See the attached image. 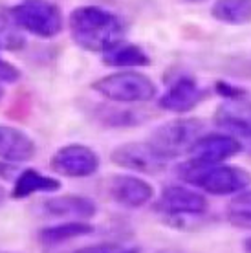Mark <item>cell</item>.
<instances>
[{"instance_id": "6da1fadb", "label": "cell", "mask_w": 251, "mask_h": 253, "mask_svg": "<svg viewBox=\"0 0 251 253\" xmlns=\"http://www.w3.org/2000/svg\"><path fill=\"white\" fill-rule=\"evenodd\" d=\"M68 30L79 48L107 53L123 42L125 24L116 13L99 6H79L70 13Z\"/></svg>"}, {"instance_id": "7a4b0ae2", "label": "cell", "mask_w": 251, "mask_h": 253, "mask_svg": "<svg viewBox=\"0 0 251 253\" xmlns=\"http://www.w3.org/2000/svg\"><path fill=\"white\" fill-rule=\"evenodd\" d=\"M176 176L187 185L214 196L237 195L251 187V172L239 165L187 160L176 167Z\"/></svg>"}, {"instance_id": "3957f363", "label": "cell", "mask_w": 251, "mask_h": 253, "mask_svg": "<svg viewBox=\"0 0 251 253\" xmlns=\"http://www.w3.org/2000/svg\"><path fill=\"white\" fill-rule=\"evenodd\" d=\"M92 90L107 97L108 101L132 105V103H147L158 94L156 83L147 74L136 70L114 72L105 77H99L92 83Z\"/></svg>"}, {"instance_id": "277c9868", "label": "cell", "mask_w": 251, "mask_h": 253, "mask_svg": "<svg viewBox=\"0 0 251 253\" xmlns=\"http://www.w3.org/2000/svg\"><path fill=\"white\" fill-rule=\"evenodd\" d=\"M13 24L35 37L51 39L64 28L61 7L50 0H24L7 11Z\"/></svg>"}, {"instance_id": "5b68a950", "label": "cell", "mask_w": 251, "mask_h": 253, "mask_svg": "<svg viewBox=\"0 0 251 253\" xmlns=\"http://www.w3.org/2000/svg\"><path fill=\"white\" fill-rule=\"evenodd\" d=\"M209 204L200 191L185 185H169L162 191V196L156 204L160 216L172 228H189V218L206 215Z\"/></svg>"}, {"instance_id": "8992f818", "label": "cell", "mask_w": 251, "mask_h": 253, "mask_svg": "<svg viewBox=\"0 0 251 253\" xmlns=\"http://www.w3.org/2000/svg\"><path fill=\"white\" fill-rule=\"evenodd\" d=\"M206 132L208 125L200 118H176L158 126L152 132L151 141L169 158H174L182 152H189L196 139L202 138Z\"/></svg>"}, {"instance_id": "52a82bcc", "label": "cell", "mask_w": 251, "mask_h": 253, "mask_svg": "<svg viewBox=\"0 0 251 253\" xmlns=\"http://www.w3.org/2000/svg\"><path fill=\"white\" fill-rule=\"evenodd\" d=\"M169 156L152 141H128L110 152V162L121 169L141 174H158L167 169Z\"/></svg>"}, {"instance_id": "ba28073f", "label": "cell", "mask_w": 251, "mask_h": 253, "mask_svg": "<svg viewBox=\"0 0 251 253\" xmlns=\"http://www.w3.org/2000/svg\"><path fill=\"white\" fill-rule=\"evenodd\" d=\"M99 156L94 149L79 143L64 145L51 158V171L66 178H86L99 169Z\"/></svg>"}, {"instance_id": "9c48e42d", "label": "cell", "mask_w": 251, "mask_h": 253, "mask_svg": "<svg viewBox=\"0 0 251 253\" xmlns=\"http://www.w3.org/2000/svg\"><path fill=\"white\" fill-rule=\"evenodd\" d=\"M107 193L123 208H143L154 198V187L147 180L134 174H112L107 180Z\"/></svg>"}, {"instance_id": "30bf717a", "label": "cell", "mask_w": 251, "mask_h": 253, "mask_svg": "<svg viewBox=\"0 0 251 253\" xmlns=\"http://www.w3.org/2000/svg\"><path fill=\"white\" fill-rule=\"evenodd\" d=\"M242 151L239 138L226 132H206L189 149V160L204 164H224Z\"/></svg>"}, {"instance_id": "8fae6325", "label": "cell", "mask_w": 251, "mask_h": 253, "mask_svg": "<svg viewBox=\"0 0 251 253\" xmlns=\"http://www.w3.org/2000/svg\"><path fill=\"white\" fill-rule=\"evenodd\" d=\"M206 97H208V90L202 88L196 79L182 76L170 83L169 88L158 99V105L167 112L185 114L198 107Z\"/></svg>"}, {"instance_id": "7c38bea8", "label": "cell", "mask_w": 251, "mask_h": 253, "mask_svg": "<svg viewBox=\"0 0 251 253\" xmlns=\"http://www.w3.org/2000/svg\"><path fill=\"white\" fill-rule=\"evenodd\" d=\"M214 125L235 138L251 139V101L244 97L224 99L213 116Z\"/></svg>"}, {"instance_id": "4fadbf2b", "label": "cell", "mask_w": 251, "mask_h": 253, "mask_svg": "<svg viewBox=\"0 0 251 253\" xmlns=\"http://www.w3.org/2000/svg\"><path fill=\"white\" fill-rule=\"evenodd\" d=\"M39 211L44 216H55V218H74V220H88L95 216L97 206L88 196L81 195H63L46 198L39 204Z\"/></svg>"}, {"instance_id": "5bb4252c", "label": "cell", "mask_w": 251, "mask_h": 253, "mask_svg": "<svg viewBox=\"0 0 251 253\" xmlns=\"http://www.w3.org/2000/svg\"><path fill=\"white\" fill-rule=\"evenodd\" d=\"M37 147L32 136L17 126L0 123V158L11 164L30 162L35 156Z\"/></svg>"}, {"instance_id": "9a60e30c", "label": "cell", "mask_w": 251, "mask_h": 253, "mask_svg": "<svg viewBox=\"0 0 251 253\" xmlns=\"http://www.w3.org/2000/svg\"><path fill=\"white\" fill-rule=\"evenodd\" d=\"M61 189V180L53 176H46L37 169H24L20 171L17 180L13 182L11 196L15 200H24L28 196L37 193H55Z\"/></svg>"}, {"instance_id": "2e32d148", "label": "cell", "mask_w": 251, "mask_h": 253, "mask_svg": "<svg viewBox=\"0 0 251 253\" xmlns=\"http://www.w3.org/2000/svg\"><path fill=\"white\" fill-rule=\"evenodd\" d=\"M94 231L95 228L92 224H88L86 220H68L63 222V224L42 228L39 231L37 239L42 246H59V244H64V242L88 237Z\"/></svg>"}, {"instance_id": "e0dca14e", "label": "cell", "mask_w": 251, "mask_h": 253, "mask_svg": "<svg viewBox=\"0 0 251 253\" xmlns=\"http://www.w3.org/2000/svg\"><path fill=\"white\" fill-rule=\"evenodd\" d=\"M95 121L108 128H128V126L141 125L151 118L147 110L141 108H120L99 105L94 110Z\"/></svg>"}, {"instance_id": "ac0fdd59", "label": "cell", "mask_w": 251, "mask_h": 253, "mask_svg": "<svg viewBox=\"0 0 251 253\" xmlns=\"http://www.w3.org/2000/svg\"><path fill=\"white\" fill-rule=\"evenodd\" d=\"M103 63L110 68H145L151 64V57L141 46L121 42L103 53Z\"/></svg>"}, {"instance_id": "d6986e66", "label": "cell", "mask_w": 251, "mask_h": 253, "mask_svg": "<svg viewBox=\"0 0 251 253\" xmlns=\"http://www.w3.org/2000/svg\"><path fill=\"white\" fill-rule=\"evenodd\" d=\"M211 17L222 24L244 26L251 22V0H214Z\"/></svg>"}, {"instance_id": "ffe728a7", "label": "cell", "mask_w": 251, "mask_h": 253, "mask_svg": "<svg viewBox=\"0 0 251 253\" xmlns=\"http://www.w3.org/2000/svg\"><path fill=\"white\" fill-rule=\"evenodd\" d=\"M227 222L239 229H251V187L233 195L226 206Z\"/></svg>"}, {"instance_id": "44dd1931", "label": "cell", "mask_w": 251, "mask_h": 253, "mask_svg": "<svg viewBox=\"0 0 251 253\" xmlns=\"http://www.w3.org/2000/svg\"><path fill=\"white\" fill-rule=\"evenodd\" d=\"M15 24H9L6 19L0 17V48H6V50L17 51L20 48H24L26 41L24 37L20 35Z\"/></svg>"}, {"instance_id": "7402d4cb", "label": "cell", "mask_w": 251, "mask_h": 253, "mask_svg": "<svg viewBox=\"0 0 251 253\" xmlns=\"http://www.w3.org/2000/svg\"><path fill=\"white\" fill-rule=\"evenodd\" d=\"M72 253H139L136 248H125L121 244H95V246L79 248Z\"/></svg>"}, {"instance_id": "603a6c76", "label": "cell", "mask_w": 251, "mask_h": 253, "mask_svg": "<svg viewBox=\"0 0 251 253\" xmlns=\"http://www.w3.org/2000/svg\"><path fill=\"white\" fill-rule=\"evenodd\" d=\"M20 79V70L11 64L9 61L0 57V83H7V84H11V83H17Z\"/></svg>"}, {"instance_id": "cb8c5ba5", "label": "cell", "mask_w": 251, "mask_h": 253, "mask_svg": "<svg viewBox=\"0 0 251 253\" xmlns=\"http://www.w3.org/2000/svg\"><path fill=\"white\" fill-rule=\"evenodd\" d=\"M214 90H216V94L220 97H224V99H235V97H244L246 92L239 86H233L229 83L226 81H216L214 83Z\"/></svg>"}, {"instance_id": "d4e9b609", "label": "cell", "mask_w": 251, "mask_h": 253, "mask_svg": "<svg viewBox=\"0 0 251 253\" xmlns=\"http://www.w3.org/2000/svg\"><path fill=\"white\" fill-rule=\"evenodd\" d=\"M20 174V171L15 167V164H11V162H0V178L2 180H6V182H15L17 180V176Z\"/></svg>"}, {"instance_id": "484cf974", "label": "cell", "mask_w": 251, "mask_h": 253, "mask_svg": "<svg viewBox=\"0 0 251 253\" xmlns=\"http://www.w3.org/2000/svg\"><path fill=\"white\" fill-rule=\"evenodd\" d=\"M242 248H244V253H251V237L242 242Z\"/></svg>"}, {"instance_id": "4316f807", "label": "cell", "mask_w": 251, "mask_h": 253, "mask_svg": "<svg viewBox=\"0 0 251 253\" xmlns=\"http://www.w3.org/2000/svg\"><path fill=\"white\" fill-rule=\"evenodd\" d=\"M6 189H4V185L0 184V206H2V204L6 202Z\"/></svg>"}, {"instance_id": "83f0119b", "label": "cell", "mask_w": 251, "mask_h": 253, "mask_svg": "<svg viewBox=\"0 0 251 253\" xmlns=\"http://www.w3.org/2000/svg\"><path fill=\"white\" fill-rule=\"evenodd\" d=\"M185 2H191V4H198V2H206V0H185Z\"/></svg>"}, {"instance_id": "f1b7e54d", "label": "cell", "mask_w": 251, "mask_h": 253, "mask_svg": "<svg viewBox=\"0 0 251 253\" xmlns=\"http://www.w3.org/2000/svg\"><path fill=\"white\" fill-rule=\"evenodd\" d=\"M2 97H4V88H2V84H0V101H2Z\"/></svg>"}, {"instance_id": "f546056e", "label": "cell", "mask_w": 251, "mask_h": 253, "mask_svg": "<svg viewBox=\"0 0 251 253\" xmlns=\"http://www.w3.org/2000/svg\"><path fill=\"white\" fill-rule=\"evenodd\" d=\"M0 253H11V252H0Z\"/></svg>"}, {"instance_id": "4dcf8cb0", "label": "cell", "mask_w": 251, "mask_h": 253, "mask_svg": "<svg viewBox=\"0 0 251 253\" xmlns=\"http://www.w3.org/2000/svg\"><path fill=\"white\" fill-rule=\"evenodd\" d=\"M0 50H2V48H0Z\"/></svg>"}]
</instances>
